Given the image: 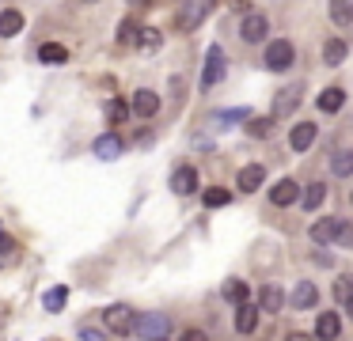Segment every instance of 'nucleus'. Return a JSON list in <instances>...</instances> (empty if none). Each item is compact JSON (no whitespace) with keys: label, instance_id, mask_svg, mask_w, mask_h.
Here are the masks:
<instances>
[{"label":"nucleus","instance_id":"nucleus-1","mask_svg":"<svg viewBox=\"0 0 353 341\" xmlns=\"http://www.w3.org/2000/svg\"><path fill=\"white\" fill-rule=\"evenodd\" d=\"M133 333H141L145 341H156V338H171V315L163 311H148L133 322Z\"/></svg>","mask_w":353,"mask_h":341},{"label":"nucleus","instance_id":"nucleus-2","mask_svg":"<svg viewBox=\"0 0 353 341\" xmlns=\"http://www.w3.org/2000/svg\"><path fill=\"white\" fill-rule=\"evenodd\" d=\"M296 65V50H292L289 38H274V42L266 45V68L270 72H289V68Z\"/></svg>","mask_w":353,"mask_h":341},{"label":"nucleus","instance_id":"nucleus-3","mask_svg":"<svg viewBox=\"0 0 353 341\" xmlns=\"http://www.w3.org/2000/svg\"><path fill=\"white\" fill-rule=\"evenodd\" d=\"M103 322H107L110 333H118V338H125V333H133V322H137V311L130 307V303H114V307L103 311Z\"/></svg>","mask_w":353,"mask_h":341},{"label":"nucleus","instance_id":"nucleus-4","mask_svg":"<svg viewBox=\"0 0 353 341\" xmlns=\"http://www.w3.org/2000/svg\"><path fill=\"white\" fill-rule=\"evenodd\" d=\"M224 68H228L224 50H221V45H209V53H205V72H201V87H213V83H221V80H224Z\"/></svg>","mask_w":353,"mask_h":341},{"label":"nucleus","instance_id":"nucleus-5","mask_svg":"<svg viewBox=\"0 0 353 341\" xmlns=\"http://www.w3.org/2000/svg\"><path fill=\"white\" fill-rule=\"evenodd\" d=\"M209 8H213V0H186V8L179 12V27H183V30L201 27V19L209 15Z\"/></svg>","mask_w":353,"mask_h":341},{"label":"nucleus","instance_id":"nucleus-6","mask_svg":"<svg viewBox=\"0 0 353 341\" xmlns=\"http://www.w3.org/2000/svg\"><path fill=\"white\" fill-rule=\"evenodd\" d=\"M266 34H270V19L262 12H251L243 19V27H239V38H243V42H262Z\"/></svg>","mask_w":353,"mask_h":341},{"label":"nucleus","instance_id":"nucleus-7","mask_svg":"<svg viewBox=\"0 0 353 341\" xmlns=\"http://www.w3.org/2000/svg\"><path fill=\"white\" fill-rule=\"evenodd\" d=\"M289 300H292V311H312L315 303H319V288H315L312 280H300Z\"/></svg>","mask_w":353,"mask_h":341},{"label":"nucleus","instance_id":"nucleus-8","mask_svg":"<svg viewBox=\"0 0 353 341\" xmlns=\"http://www.w3.org/2000/svg\"><path fill=\"white\" fill-rule=\"evenodd\" d=\"M171 189H175L179 197H190L194 189H198V171H194L190 163H183L175 174H171Z\"/></svg>","mask_w":353,"mask_h":341},{"label":"nucleus","instance_id":"nucleus-9","mask_svg":"<svg viewBox=\"0 0 353 341\" xmlns=\"http://www.w3.org/2000/svg\"><path fill=\"white\" fill-rule=\"evenodd\" d=\"M312 141H315V125H312V121H296V125L289 129V148L292 152H307V148H312Z\"/></svg>","mask_w":353,"mask_h":341},{"label":"nucleus","instance_id":"nucleus-10","mask_svg":"<svg viewBox=\"0 0 353 341\" xmlns=\"http://www.w3.org/2000/svg\"><path fill=\"white\" fill-rule=\"evenodd\" d=\"M338 333H342V318H338L334 311H323V315L315 318V338H319V341H334Z\"/></svg>","mask_w":353,"mask_h":341},{"label":"nucleus","instance_id":"nucleus-11","mask_svg":"<svg viewBox=\"0 0 353 341\" xmlns=\"http://www.w3.org/2000/svg\"><path fill=\"white\" fill-rule=\"evenodd\" d=\"M137 118H152L156 110H160V95L156 91H148V87H141L137 95H133V106H130Z\"/></svg>","mask_w":353,"mask_h":341},{"label":"nucleus","instance_id":"nucleus-12","mask_svg":"<svg viewBox=\"0 0 353 341\" xmlns=\"http://www.w3.org/2000/svg\"><path fill=\"white\" fill-rule=\"evenodd\" d=\"M300 106V83H292V87L277 91V103H274V118H289L292 110Z\"/></svg>","mask_w":353,"mask_h":341},{"label":"nucleus","instance_id":"nucleus-13","mask_svg":"<svg viewBox=\"0 0 353 341\" xmlns=\"http://www.w3.org/2000/svg\"><path fill=\"white\" fill-rule=\"evenodd\" d=\"M262 182H266V167L262 163H247L243 171H239V189H243V194L262 189Z\"/></svg>","mask_w":353,"mask_h":341},{"label":"nucleus","instance_id":"nucleus-14","mask_svg":"<svg viewBox=\"0 0 353 341\" xmlns=\"http://www.w3.org/2000/svg\"><path fill=\"white\" fill-rule=\"evenodd\" d=\"M300 197V186L292 178H281V182H274V189H270V201L277 205V209H285V205H292Z\"/></svg>","mask_w":353,"mask_h":341},{"label":"nucleus","instance_id":"nucleus-15","mask_svg":"<svg viewBox=\"0 0 353 341\" xmlns=\"http://www.w3.org/2000/svg\"><path fill=\"white\" fill-rule=\"evenodd\" d=\"M281 303H285V292L277 285H266L259 292V303H254V307H259L262 315H277V311H281Z\"/></svg>","mask_w":353,"mask_h":341},{"label":"nucleus","instance_id":"nucleus-16","mask_svg":"<svg viewBox=\"0 0 353 341\" xmlns=\"http://www.w3.org/2000/svg\"><path fill=\"white\" fill-rule=\"evenodd\" d=\"M92 152H95V159H107V163H110V159L122 156V141H118L114 133H103L99 141L92 144Z\"/></svg>","mask_w":353,"mask_h":341},{"label":"nucleus","instance_id":"nucleus-17","mask_svg":"<svg viewBox=\"0 0 353 341\" xmlns=\"http://www.w3.org/2000/svg\"><path fill=\"white\" fill-rule=\"evenodd\" d=\"M19 30H23V12L19 8H4L0 12V38H12Z\"/></svg>","mask_w":353,"mask_h":341},{"label":"nucleus","instance_id":"nucleus-18","mask_svg":"<svg viewBox=\"0 0 353 341\" xmlns=\"http://www.w3.org/2000/svg\"><path fill=\"white\" fill-rule=\"evenodd\" d=\"M254 326H259V307L254 303H236V330L251 333Z\"/></svg>","mask_w":353,"mask_h":341},{"label":"nucleus","instance_id":"nucleus-19","mask_svg":"<svg viewBox=\"0 0 353 341\" xmlns=\"http://www.w3.org/2000/svg\"><path fill=\"white\" fill-rule=\"evenodd\" d=\"M345 53H350V45H345V38H327V45H323V61H327L330 68H338L345 61Z\"/></svg>","mask_w":353,"mask_h":341},{"label":"nucleus","instance_id":"nucleus-20","mask_svg":"<svg viewBox=\"0 0 353 341\" xmlns=\"http://www.w3.org/2000/svg\"><path fill=\"white\" fill-rule=\"evenodd\" d=\"M342 103H345V91L342 87H327L319 99H315V106H319L323 114H338V110H342Z\"/></svg>","mask_w":353,"mask_h":341},{"label":"nucleus","instance_id":"nucleus-21","mask_svg":"<svg viewBox=\"0 0 353 341\" xmlns=\"http://www.w3.org/2000/svg\"><path fill=\"white\" fill-rule=\"evenodd\" d=\"M334 227H338V216H323L312 224V239L319 242V247H327L330 239H334Z\"/></svg>","mask_w":353,"mask_h":341},{"label":"nucleus","instance_id":"nucleus-22","mask_svg":"<svg viewBox=\"0 0 353 341\" xmlns=\"http://www.w3.org/2000/svg\"><path fill=\"white\" fill-rule=\"evenodd\" d=\"M39 61H46V65H65V61H69V50L57 45V42H46V45H39Z\"/></svg>","mask_w":353,"mask_h":341},{"label":"nucleus","instance_id":"nucleus-23","mask_svg":"<svg viewBox=\"0 0 353 341\" xmlns=\"http://www.w3.org/2000/svg\"><path fill=\"white\" fill-rule=\"evenodd\" d=\"M133 42H137V45H141V50H145V53H156V50H160V45H163V34H160V30H156V27H145V30H141L137 38H133Z\"/></svg>","mask_w":353,"mask_h":341},{"label":"nucleus","instance_id":"nucleus-24","mask_svg":"<svg viewBox=\"0 0 353 341\" xmlns=\"http://www.w3.org/2000/svg\"><path fill=\"white\" fill-rule=\"evenodd\" d=\"M300 201H304V209H307V212H315L323 201H327V186H323V182H312V186H307V194L300 197Z\"/></svg>","mask_w":353,"mask_h":341},{"label":"nucleus","instance_id":"nucleus-25","mask_svg":"<svg viewBox=\"0 0 353 341\" xmlns=\"http://www.w3.org/2000/svg\"><path fill=\"white\" fill-rule=\"evenodd\" d=\"M201 201H205L209 209H221V205H228V201H232V189H224V186H209L205 194H201Z\"/></svg>","mask_w":353,"mask_h":341},{"label":"nucleus","instance_id":"nucleus-26","mask_svg":"<svg viewBox=\"0 0 353 341\" xmlns=\"http://www.w3.org/2000/svg\"><path fill=\"white\" fill-rule=\"evenodd\" d=\"M65 300H69V288H65V285L50 288V292L42 296V303H46V311H61V307H65Z\"/></svg>","mask_w":353,"mask_h":341},{"label":"nucleus","instance_id":"nucleus-27","mask_svg":"<svg viewBox=\"0 0 353 341\" xmlns=\"http://www.w3.org/2000/svg\"><path fill=\"white\" fill-rule=\"evenodd\" d=\"M330 19H334L338 27H350V19H353L350 0H330Z\"/></svg>","mask_w":353,"mask_h":341},{"label":"nucleus","instance_id":"nucleus-28","mask_svg":"<svg viewBox=\"0 0 353 341\" xmlns=\"http://www.w3.org/2000/svg\"><path fill=\"white\" fill-rule=\"evenodd\" d=\"M224 300L228 303H247V285L243 280H228V285H224Z\"/></svg>","mask_w":353,"mask_h":341},{"label":"nucleus","instance_id":"nucleus-29","mask_svg":"<svg viewBox=\"0 0 353 341\" xmlns=\"http://www.w3.org/2000/svg\"><path fill=\"white\" fill-rule=\"evenodd\" d=\"M270 129H274V118H251L247 121V133L251 136H270Z\"/></svg>","mask_w":353,"mask_h":341},{"label":"nucleus","instance_id":"nucleus-30","mask_svg":"<svg viewBox=\"0 0 353 341\" xmlns=\"http://www.w3.org/2000/svg\"><path fill=\"white\" fill-rule=\"evenodd\" d=\"M107 118L110 121H125V118H130V106H125L122 99H110V103H107Z\"/></svg>","mask_w":353,"mask_h":341},{"label":"nucleus","instance_id":"nucleus-31","mask_svg":"<svg viewBox=\"0 0 353 341\" xmlns=\"http://www.w3.org/2000/svg\"><path fill=\"white\" fill-rule=\"evenodd\" d=\"M247 118H251V114H247L243 106H236V110H221L213 121H221V125H232V121H247Z\"/></svg>","mask_w":353,"mask_h":341},{"label":"nucleus","instance_id":"nucleus-32","mask_svg":"<svg viewBox=\"0 0 353 341\" xmlns=\"http://www.w3.org/2000/svg\"><path fill=\"white\" fill-rule=\"evenodd\" d=\"M350 171H353V156H350V152H338V156H334V174H338V178H345Z\"/></svg>","mask_w":353,"mask_h":341},{"label":"nucleus","instance_id":"nucleus-33","mask_svg":"<svg viewBox=\"0 0 353 341\" xmlns=\"http://www.w3.org/2000/svg\"><path fill=\"white\" fill-rule=\"evenodd\" d=\"M133 38H137V23L125 19L122 27H118V42H122V45H133Z\"/></svg>","mask_w":353,"mask_h":341},{"label":"nucleus","instance_id":"nucleus-34","mask_svg":"<svg viewBox=\"0 0 353 341\" xmlns=\"http://www.w3.org/2000/svg\"><path fill=\"white\" fill-rule=\"evenodd\" d=\"M334 296H338V303H342V307H350V277H338Z\"/></svg>","mask_w":353,"mask_h":341},{"label":"nucleus","instance_id":"nucleus-35","mask_svg":"<svg viewBox=\"0 0 353 341\" xmlns=\"http://www.w3.org/2000/svg\"><path fill=\"white\" fill-rule=\"evenodd\" d=\"M334 239L342 242V247H350V242H353V227L345 224V220H338V227H334Z\"/></svg>","mask_w":353,"mask_h":341},{"label":"nucleus","instance_id":"nucleus-36","mask_svg":"<svg viewBox=\"0 0 353 341\" xmlns=\"http://www.w3.org/2000/svg\"><path fill=\"white\" fill-rule=\"evenodd\" d=\"M80 341H107V338H103V330H95V326H84V330H80Z\"/></svg>","mask_w":353,"mask_h":341},{"label":"nucleus","instance_id":"nucleus-37","mask_svg":"<svg viewBox=\"0 0 353 341\" xmlns=\"http://www.w3.org/2000/svg\"><path fill=\"white\" fill-rule=\"evenodd\" d=\"M183 341H209V333H205V330H186Z\"/></svg>","mask_w":353,"mask_h":341},{"label":"nucleus","instance_id":"nucleus-38","mask_svg":"<svg viewBox=\"0 0 353 341\" xmlns=\"http://www.w3.org/2000/svg\"><path fill=\"white\" fill-rule=\"evenodd\" d=\"M285 341H312V338H307V333H289Z\"/></svg>","mask_w":353,"mask_h":341},{"label":"nucleus","instance_id":"nucleus-39","mask_svg":"<svg viewBox=\"0 0 353 341\" xmlns=\"http://www.w3.org/2000/svg\"><path fill=\"white\" fill-rule=\"evenodd\" d=\"M130 4H148V0H130Z\"/></svg>","mask_w":353,"mask_h":341},{"label":"nucleus","instance_id":"nucleus-40","mask_svg":"<svg viewBox=\"0 0 353 341\" xmlns=\"http://www.w3.org/2000/svg\"><path fill=\"white\" fill-rule=\"evenodd\" d=\"M80 4H95V0H80Z\"/></svg>","mask_w":353,"mask_h":341},{"label":"nucleus","instance_id":"nucleus-41","mask_svg":"<svg viewBox=\"0 0 353 341\" xmlns=\"http://www.w3.org/2000/svg\"><path fill=\"white\" fill-rule=\"evenodd\" d=\"M156 341H168V338H156Z\"/></svg>","mask_w":353,"mask_h":341}]
</instances>
